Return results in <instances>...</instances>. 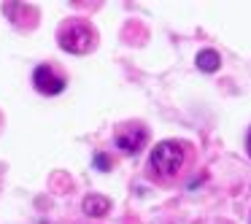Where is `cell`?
<instances>
[{"instance_id":"1","label":"cell","mask_w":251,"mask_h":224,"mask_svg":"<svg viewBox=\"0 0 251 224\" xmlns=\"http://www.w3.org/2000/svg\"><path fill=\"white\" fill-rule=\"evenodd\" d=\"M184 143L178 141H162L157 143V146L151 149V157H149V162H151V170L157 175H173L181 170V165H184Z\"/></svg>"},{"instance_id":"7","label":"cell","mask_w":251,"mask_h":224,"mask_svg":"<svg viewBox=\"0 0 251 224\" xmlns=\"http://www.w3.org/2000/svg\"><path fill=\"white\" fill-rule=\"evenodd\" d=\"M95 168H100V170H108V168H111L108 157H105V154H95Z\"/></svg>"},{"instance_id":"8","label":"cell","mask_w":251,"mask_h":224,"mask_svg":"<svg viewBox=\"0 0 251 224\" xmlns=\"http://www.w3.org/2000/svg\"><path fill=\"white\" fill-rule=\"evenodd\" d=\"M249 154H251V135H249Z\"/></svg>"},{"instance_id":"2","label":"cell","mask_w":251,"mask_h":224,"mask_svg":"<svg viewBox=\"0 0 251 224\" xmlns=\"http://www.w3.org/2000/svg\"><path fill=\"white\" fill-rule=\"evenodd\" d=\"M60 46L71 54H87L95 46V30L89 27V22H81V19L65 22V27L60 30Z\"/></svg>"},{"instance_id":"3","label":"cell","mask_w":251,"mask_h":224,"mask_svg":"<svg viewBox=\"0 0 251 224\" xmlns=\"http://www.w3.org/2000/svg\"><path fill=\"white\" fill-rule=\"evenodd\" d=\"M33 84H35V89H38L41 95H46V98L60 95L62 89H65V78H60L49 65H38V68H35V71H33Z\"/></svg>"},{"instance_id":"6","label":"cell","mask_w":251,"mask_h":224,"mask_svg":"<svg viewBox=\"0 0 251 224\" xmlns=\"http://www.w3.org/2000/svg\"><path fill=\"white\" fill-rule=\"evenodd\" d=\"M197 68L200 71H205V73H213V71H219V65H222V60H219V54L213 49H202L200 54H197Z\"/></svg>"},{"instance_id":"4","label":"cell","mask_w":251,"mask_h":224,"mask_svg":"<svg viewBox=\"0 0 251 224\" xmlns=\"http://www.w3.org/2000/svg\"><path fill=\"white\" fill-rule=\"evenodd\" d=\"M143 143H146V130H143V127H132L130 132H119V135H116V146L127 154L141 151Z\"/></svg>"},{"instance_id":"5","label":"cell","mask_w":251,"mask_h":224,"mask_svg":"<svg viewBox=\"0 0 251 224\" xmlns=\"http://www.w3.org/2000/svg\"><path fill=\"white\" fill-rule=\"evenodd\" d=\"M108 208H111V202H108V197H103V195H87L84 197V213H87V216H105Z\"/></svg>"}]
</instances>
